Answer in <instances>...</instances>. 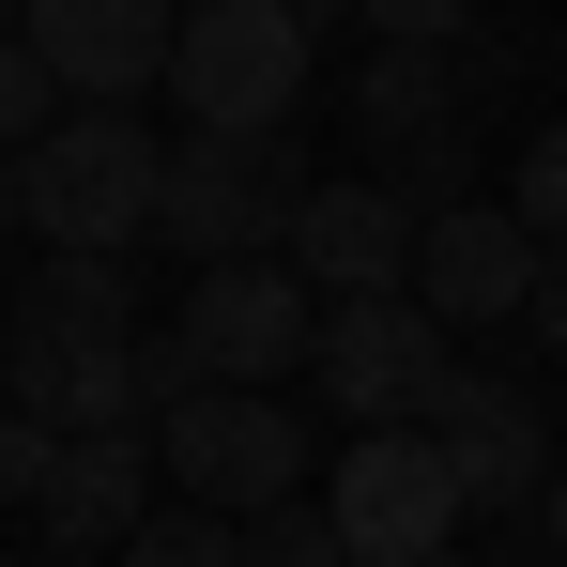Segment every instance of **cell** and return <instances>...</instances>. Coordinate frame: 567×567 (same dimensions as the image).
Segmentation results:
<instances>
[{
    "mask_svg": "<svg viewBox=\"0 0 567 567\" xmlns=\"http://www.w3.org/2000/svg\"><path fill=\"white\" fill-rule=\"evenodd\" d=\"M0 199H16V230H31V246L138 261V246H154V215H169V138H154L138 107H62V123L0 169Z\"/></svg>",
    "mask_w": 567,
    "mask_h": 567,
    "instance_id": "1",
    "label": "cell"
},
{
    "mask_svg": "<svg viewBox=\"0 0 567 567\" xmlns=\"http://www.w3.org/2000/svg\"><path fill=\"white\" fill-rule=\"evenodd\" d=\"M154 461L185 475V506H215V522H261V506H307L322 445H307V414H291L277 383H199L185 414H154Z\"/></svg>",
    "mask_w": 567,
    "mask_h": 567,
    "instance_id": "2",
    "label": "cell"
},
{
    "mask_svg": "<svg viewBox=\"0 0 567 567\" xmlns=\"http://www.w3.org/2000/svg\"><path fill=\"white\" fill-rule=\"evenodd\" d=\"M307 78H322V31H291L277 0H215V16H185L169 107H185V138H277Z\"/></svg>",
    "mask_w": 567,
    "mask_h": 567,
    "instance_id": "3",
    "label": "cell"
},
{
    "mask_svg": "<svg viewBox=\"0 0 567 567\" xmlns=\"http://www.w3.org/2000/svg\"><path fill=\"white\" fill-rule=\"evenodd\" d=\"M322 169H291V138H169V215H154V246H185L199 261H291V215H307Z\"/></svg>",
    "mask_w": 567,
    "mask_h": 567,
    "instance_id": "4",
    "label": "cell"
},
{
    "mask_svg": "<svg viewBox=\"0 0 567 567\" xmlns=\"http://www.w3.org/2000/svg\"><path fill=\"white\" fill-rule=\"evenodd\" d=\"M322 522L353 537V567H430L461 553V475H445V445L430 430H353L338 461H322Z\"/></svg>",
    "mask_w": 567,
    "mask_h": 567,
    "instance_id": "5",
    "label": "cell"
},
{
    "mask_svg": "<svg viewBox=\"0 0 567 567\" xmlns=\"http://www.w3.org/2000/svg\"><path fill=\"white\" fill-rule=\"evenodd\" d=\"M169 338L199 353V383H291L322 353V291L291 277V261H199L169 291Z\"/></svg>",
    "mask_w": 567,
    "mask_h": 567,
    "instance_id": "6",
    "label": "cell"
},
{
    "mask_svg": "<svg viewBox=\"0 0 567 567\" xmlns=\"http://www.w3.org/2000/svg\"><path fill=\"white\" fill-rule=\"evenodd\" d=\"M322 399L353 414V430H430V399L461 383V338L414 307V291H369V307H322Z\"/></svg>",
    "mask_w": 567,
    "mask_h": 567,
    "instance_id": "7",
    "label": "cell"
},
{
    "mask_svg": "<svg viewBox=\"0 0 567 567\" xmlns=\"http://www.w3.org/2000/svg\"><path fill=\"white\" fill-rule=\"evenodd\" d=\"M414 246H430V215L383 185V169H322V185H307V215H291V277L322 291V307L414 291Z\"/></svg>",
    "mask_w": 567,
    "mask_h": 567,
    "instance_id": "8",
    "label": "cell"
},
{
    "mask_svg": "<svg viewBox=\"0 0 567 567\" xmlns=\"http://www.w3.org/2000/svg\"><path fill=\"white\" fill-rule=\"evenodd\" d=\"M31 47H47L62 107H138L185 62V0H31Z\"/></svg>",
    "mask_w": 567,
    "mask_h": 567,
    "instance_id": "9",
    "label": "cell"
},
{
    "mask_svg": "<svg viewBox=\"0 0 567 567\" xmlns=\"http://www.w3.org/2000/svg\"><path fill=\"white\" fill-rule=\"evenodd\" d=\"M537 277H553V246H537L506 199H461V215H430V246H414V307H430L445 338H475V322H506V338H522Z\"/></svg>",
    "mask_w": 567,
    "mask_h": 567,
    "instance_id": "10",
    "label": "cell"
},
{
    "mask_svg": "<svg viewBox=\"0 0 567 567\" xmlns=\"http://www.w3.org/2000/svg\"><path fill=\"white\" fill-rule=\"evenodd\" d=\"M430 445H445V475H461V506H553V475H567L553 414H537L506 369L445 383V399H430Z\"/></svg>",
    "mask_w": 567,
    "mask_h": 567,
    "instance_id": "11",
    "label": "cell"
},
{
    "mask_svg": "<svg viewBox=\"0 0 567 567\" xmlns=\"http://www.w3.org/2000/svg\"><path fill=\"white\" fill-rule=\"evenodd\" d=\"M0 399L47 414L62 445H93V430L154 414V369H138V338H0Z\"/></svg>",
    "mask_w": 567,
    "mask_h": 567,
    "instance_id": "12",
    "label": "cell"
},
{
    "mask_svg": "<svg viewBox=\"0 0 567 567\" xmlns=\"http://www.w3.org/2000/svg\"><path fill=\"white\" fill-rule=\"evenodd\" d=\"M31 522H47V553H62V567H123V553H138V522H154V445H138V430L62 445V475L31 491Z\"/></svg>",
    "mask_w": 567,
    "mask_h": 567,
    "instance_id": "13",
    "label": "cell"
},
{
    "mask_svg": "<svg viewBox=\"0 0 567 567\" xmlns=\"http://www.w3.org/2000/svg\"><path fill=\"white\" fill-rule=\"evenodd\" d=\"M475 123V47H369L353 62V169H399Z\"/></svg>",
    "mask_w": 567,
    "mask_h": 567,
    "instance_id": "14",
    "label": "cell"
},
{
    "mask_svg": "<svg viewBox=\"0 0 567 567\" xmlns=\"http://www.w3.org/2000/svg\"><path fill=\"white\" fill-rule=\"evenodd\" d=\"M0 338H138V277L123 261H78V246H47L16 307H0Z\"/></svg>",
    "mask_w": 567,
    "mask_h": 567,
    "instance_id": "15",
    "label": "cell"
},
{
    "mask_svg": "<svg viewBox=\"0 0 567 567\" xmlns=\"http://www.w3.org/2000/svg\"><path fill=\"white\" fill-rule=\"evenodd\" d=\"M62 123V78H47V47H31V16H0V154H31Z\"/></svg>",
    "mask_w": 567,
    "mask_h": 567,
    "instance_id": "16",
    "label": "cell"
},
{
    "mask_svg": "<svg viewBox=\"0 0 567 567\" xmlns=\"http://www.w3.org/2000/svg\"><path fill=\"white\" fill-rule=\"evenodd\" d=\"M123 567H246V522H215V506H154Z\"/></svg>",
    "mask_w": 567,
    "mask_h": 567,
    "instance_id": "17",
    "label": "cell"
},
{
    "mask_svg": "<svg viewBox=\"0 0 567 567\" xmlns=\"http://www.w3.org/2000/svg\"><path fill=\"white\" fill-rule=\"evenodd\" d=\"M506 215H522V230L567 261V123H537V138H522V169H506Z\"/></svg>",
    "mask_w": 567,
    "mask_h": 567,
    "instance_id": "18",
    "label": "cell"
},
{
    "mask_svg": "<svg viewBox=\"0 0 567 567\" xmlns=\"http://www.w3.org/2000/svg\"><path fill=\"white\" fill-rule=\"evenodd\" d=\"M246 567H353V537H338L322 506H261V522H246Z\"/></svg>",
    "mask_w": 567,
    "mask_h": 567,
    "instance_id": "19",
    "label": "cell"
},
{
    "mask_svg": "<svg viewBox=\"0 0 567 567\" xmlns=\"http://www.w3.org/2000/svg\"><path fill=\"white\" fill-rule=\"evenodd\" d=\"M369 47H475V0H353Z\"/></svg>",
    "mask_w": 567,
    "mask_h": 567,
    "instance_id": "20",
    "label": "cell"
},
{
    "mask_svg": "<svg viewBox=\"0 0 567 567\" xmlns=\"http://www.w3.org/2000/svg\"><path fill=\"white\" fill-rule=\"evenodd\" d=\"M47 475H62V430H47V414H16V399H0V506H31V491H47Z\"/></svg>",
    "mask_w": 567,
    "mask_h": 567,
    "instance_id": "21",
    "label": "cell"
},
{
    "mask_svg": "<svg viewBox=\"0 0 567 567\" xmlns=\"http://www.w3.org/2000/svg\"><path fill=\"white\" fill-rule=\"evenodd\" d=\"M522 338H537V353H553V369H567V261H553V277H537V307H522Z\"/></svg>",
    "mask_w": 567,
    "mask_h": 567,
    "instance_id": "22",
    "label": "cell"
},
{
    "mask_svg": "<svg viewBox=\"0 0 567 567\" xmlns=\"http://www.w3.org/2000/svg\"><path fill=\"white\" fill-rule=\"evenodd\" d=\"M277 16H291V31H338V16H353V0H277Z\"/></svg>",
    "mask_w": 567,
    "mask_h": 567,
    "instance_id": "23",
    "label": "cell"
},
{
    "mask_svg": "<svg viewBox=\"0 0 567 567\" xmlns=\"http://www.w3.org/2000/svg\"><path fill=\"white\" fill-rule=\"evenodd\" d=\"M537 537H553V553H567V475H553V506H537Z\"/></svg>",
    "mask_w": 567,
    "mask_h": 567,
    "instance_id": "24",
    "label": "cell"
},
{
    "mask_svg": "<svg viewBox=\"0 0 567 567\" xmlns=\"http://www.w3.org/2000/svg\"><path fill=\"white\" fill-rule=\"evenodd\" d=\"M0 215H16V199H0ZM0 291H16V261H0Z\"/></svg>",
    "mask_w": 567,
    "mask_h": 567,
    "instance_id": "25",
    "label": "cell"
},
{
    "mask_svg": "<svg viewBox=\"0 0 567 567\" xmlns=\"http://www.w3.org/2000/svg\"><path fill=\"white\" fill-rule=\"evenodd\" d=\"M430 567H475V553H430Z\"/></svg>",
    "mask_w": 567,
    "mask_h": 567,
    "instance_id": "26",
    "label": "cell"
},
{
    "mask_svg": "<svg viewBox=\"0 0 567 567\" xmlns=\"http://www.w3.org/2000/svg\"><path fill=\"white\" fill-rule=\"evenodd\" d=\"M0 16H31V0H0Z\"/></svg>",
    "mask_w": 567,
    "mask_h": 567,
    "instance_id": "27",
    "label": "cell"
},
{
    "mask_svg": "<svg viewBox=\"0 0 567 567\" xmlns=\"http://www.w3.org/2000/svg\"><path fill=\"white\" fill-rule=\"evenodd\" d=\"M185 16H215V0H185Z\"/></svg>",
    "mask_w": 567,
    "mask_h": 567,
    "instance_id": "28",
    "label": "cell"
},
{
    "mask_svg": "<svg viewBox=\"0 0 567 567\" xmlns=\"http://www.w3.org/2000/svg\"><path fill=\"white\" fill-rule=\"evenodd\" d=\"M553 47H567V31H553Z\"/></svg>",
    "mask_w": 567,
    "mask_h": 567,
    "instance_id": "29",
    "label": "cell"
}]
</instances>
